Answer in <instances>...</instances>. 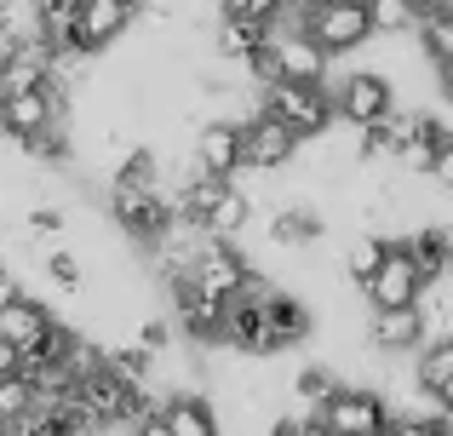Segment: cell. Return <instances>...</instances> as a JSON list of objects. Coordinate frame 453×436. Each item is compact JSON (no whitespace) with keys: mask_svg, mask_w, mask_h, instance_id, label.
Returning a JSON list of instances; mask_svg holds the SVG:
<instances>
[{"mask_svg":"<svg viewBox=\"0 0 453 436\" xmlns=\"http://www.w3.org/2000/svg\"><path fill=\"white\" fill-rule=\"evenodd\" d=\"M242 299L253 304V316H258V350H265V356H288V350H299L304 339L316 333V310H310L299 293L276 287V281L253 276L242 287Z\"/></svg>","mask_w":453,"mask_h":436,"instance_id":"6da1fadb","label":"cell"},{"mask_svg":"<svg viewBox=\"0 0 453 436\" xmlns=\"http://www.w3.org/2000/svg\"><path fill=\"white\" fill-rule=\"evenodd\" d=\"M104 224H110L115 235H127V247H150L161 241L166 230H173V202H166V190H133V184H110L104 190Z\"/></svg>","mask_w":453,"mask_h":436,"instance_id":"7a4b0ae2","label":"cell"},{"mask_svg":"<svg viewBox=\"0 0 453 436\" xmlns=\"http://www.w3.org/2000/svg\"><path fill=\"white\" fill-rule=\"evenodd\" d=\"M258 110H265L270 121H281L293 138H304V144H316V138H327L333 126H339L327 87H293V80H276V87H258Z\"/></svg>","mask_w":453,"mask_h":436,"instance_id":"3957f363","label":"cell"},{"mask_svg":"<svg viewBox=\"0 0 453 436\" xmlns=\"http://www.w3.org/2000/svg\"><path fill=\"white\" fill-rule=\"evenodd\" d=\"M327 98L344 126H373L396 115V80L385 69H344V75L327 80Z\"/></svg>","mask_w":453,"mask_h":436,"instance_id":"277c9868","label":"cell"},{"mask_svg":"<svg viewBox=\"0 0 453 436\" xmlns=\"http://www.w3.org/2000/svg\"><path fill=\"white\" fill-rule=\"evenodd\" d=\"M270 57H276V80H293V87H327L333 80V57L310 41L304 11H293V6L270 29Z\"/></svg>","mask_w":453,"mask_h":436,"instance_id":"5b68a950","label":"cell"},{"mask_svg":"<svg viewBox=\"0 0 453 436\" xmlns=\"http://www.w3.org/2000/svg\"><path fill=\"white\" fill-rule=\"evenodd\" d=\"M321 425L333 436H396V408L373 385H339L333 402L321 408Z\"/></svg>","mask_w":453,"mask_h":436,"instance_id":"8992f818","label":"cell"},{"mask_svg":"<svg viewBox=\"0 0 453 436\" xmlns=\"http://www.w3.org/2000/svg\"><path fill=\"white\" fill-rule=\"evenodd\" d=\"M166 310H173V333L189 339V350H219L224 310H230L224 299H212L207 287H196L189 276H178V281H166Z\"/></svg>","mask_w":453,"mask_h":436,"instance_id":"52a82bcc","label":"cell"},{"mask_svg":"<svg viewBox=\"0 0 453 436\" xmlns=\"http://www.w3.org/2000/svg\"><path fill=\"white\" fill-rule=\"evenodd\" d=\"M304 29H310V41H316L327 57H350V52H362V46L379 41L373 18H367V0H333V6L310 11Z\"/></svg>","mask_w":453,"mask_h":436,"instance_id":"ba28073f","label":"cell"},{"mask_svg":"<svg viewBox=\"0 0 453 436\" xmlns=\"http://www.w3.org/2000/svg\"><path fill=\"white\" fill-rule=\"evenodd\" d=\"M258 270H253V258L242 253V241H224V235H212L207 230V241H201V253H196V270H189V281L196 287H207L212 299H242V287L253 281Z\"/></svg>","mask_w":453,"mask_h":436,"instance_id":"9c48e42d","label":"cell"},{"mask_svg":"<svg viewBox=\"0 0 453 436\" xmlns=\"http://www.w3.org/2000/svg\"><path fill=\"white\" fill-rule=\"evenodd\" d=\"M138 18H144V11H138L133 0H81L75 52H87V57H104L115 41H127V34L138 29Z\"/></svg>","mask_w":453,"mask_h":436,"instance_id":"30bf717a","label":"cell"},{"mask_svg":"<svg viewBox=\"0 0 453 436\" xmlns=\"http://www.w3.org/2000/svg\"><path fill=\"white\" fill-rule=\"evenodd\" d=\"M58 121H69V115L52 103L46 80H41V87L0 92V138H6V144H18V138H35V133H46V126H58ZM69 126H75V121H69Z\"/></svg>","mask_w":453,"mask_h":436,"instance_id":"8fae6325","label":"cell"},{"mask_svg":"<svg viewBox=\"0 0 453 436\" xmlns=\"http://www.w3.org/2000/svg\"><path fill=\"white\" fill-rule=\"evenodd\" d=\"M189 167L212 172V179H235L242 172V126L224 121V115H207L189 133Z\"/></svg>","mask_w":453,"mask_h":436,"instance_id":"7c38bea8","label":"cell"},{"mask_svg":"<svg viewBox=\"0 0 453 436\" xmlns=\"http://www.w3.org/2000/svg\"><path fill=\"white\" fill-rule=\"evenodd\" d=\"M419 293H425L419 264H413L408 253H396V247H390L385 264L367 276L362 299H367V310H413V304H419Z\"/></svg>","mask_w":453,"mask_h":436,"instance_id":"4fadbf2b","label":"cell"},{"mask_svg":"<svg viewBox=\"0 0 453 436\" xmlns=\"http://www.w3.org/2000/svg\"><path fill=\"white\" fill-rule=\"evenodd\" d=\"M304 149V138H293L281 121H270V115H258V121L242 126V172H281L293 167Z\"/></svg>","mask_w":453,"mask_h":436,"instance_id":"5bb4252c","label":"cell"},{"mask_svg":"<svg viewBox=\"0 0 453 436\" xmlns=\"http://www.w3.org/2000/svg\"><path fill=\"white\" fill-rule=\"evenodd\" d=\"M425 339H431V327H425L419 304H413V310H373L367 316V350H373V356L402 362V356H413Z\"/></svg>","mask_w":453,"mask_h":436,"instance_id":"9a60e30c","label":"cell"},{"mask_svg":"<svg viewBox=\"0 0 453 436\" xmlns=\"http://www.w3.org/2000/svg\"><path fill=\"white\" fill-rule=\"evenodd\" d=\"M396 253H408L413 264H419V276L425 281H442L448 276V253H453V230L442 218H431V224H413V230H390L385 235Z\"/></svg>","mask_w":453,"mask_h":436,"instance_id":"2e32d148","label":"cell"},{"mask_svg":"<svg viewBox=\"0 0 453 436\" xmlns=\"http://www.w3.org/2000/svg\"><path fill=\"white\" fill-rule=\"evenodd\" d=\"M161 425L173 436H224L219 402L207 391H161Z\"/></svg>","mask_w":453,"mask_h":436,"instance_id":"e0dca14e","label":"cell"},{"mask_svg":"<svg viewBox=\"0 0 453 436\" xmlns=\"http://www.w3.org/2000/svg\"><path fill=\"white\" fill-rule=\"evenodd\" d=\"M265 235L276 247H316V241H327V213L310 202H281V207H270Z\"/></svg>","mask_w":453,"mask_h":436,"instance_id":"ac0fdd59","label":"cell"},{"mask_svg":"<svg viewBox=\"0 0 453 436\" xmlns=\"http://www.w3.org/2000/svg\"><path fill=\"white\" fill-rule=\"evenodd\" d=\"M52 322H58L52 304H41V299H29V293H18V299L0 310V339H12L18 350H35L46 333H52Z\"/></svg>","mask_w":453,"mask_h":436,"instance_id":"d6986e66","label":"cell"},{"mask_svg":"<svg viewBox=\"0 0 453 436\" xmlns=\"http://www.w3.org/2000/svg\"><path fill=\"white\" fill-rule=\"evenodd\" d=\"M408 373H413V385H419L425 396H436L442 385L453 379V333H431L419 350L408 356Z\"/></svg>","mask_w":453,"mask_h":436,"instance_id":"ffe728a7","label":"cell"},{"mask_svg":"<svg viewBox=\"0 0 453 436\" xmlns=\"http://www.w3.org/2000/svg\"><path fill=\"white\" fill-rule=\"evenodd\" d=\"M265 41H270V29H258V23H235V18H219L212 34H207V46L219 52V64H235V69H242Z\"/></svg>","mask_w":453,"mask_h":436,"instance_id":"44dd1931","label":"cell"},{"mask_svg":"<svg viewBox=\"0 0 453 436\" xmlns=\"http://www.w3.org/2000/svg\"><path fill=\"white\" fill-rule=\"evenodd\" d=\"M339 373H333V362H304V368L288 373V396L299 408H310V414H321V408L333 402V391H339Z\"/></svg>","mask_w":453,"mask_h":436,"instance_id":"7402d4cb","label":"cell"},{"mask_svg":"<svg viewBox=\"0 0 453 436\" xmlns=\"http://www.w3.org/2000/svg\"><path fill=\"white\" fill-rule=\"evenodd\" d=\"M385 253H390V241L385 235H373V230H356L350 241H344V253H339V270H344V281H350L356 293L367 287V276H373L379 264H385Z\"/></svg>","mask_w":453,"mask_h":436,"instance_id":"603a6c76","label":"cell"},{"mask_svg":"<svg viewBox=\"0 0 453 436\" xmlns=\"http://www.w3.org/2000/svg\"><path fill=\"white\" fill-rule=\"evenodd\" d=\"M110 184H133V190H161V149L138 138L127 156L110 161Z\"/></svg>","mask_w":453,"mask_h":436,"instance_id":"cb8c5ba5","label":"cell"},{"mask_svg":"<svg viewBox=\"0 0 453 436\" xmlns=\"http://www.w3.org/2000/svg\"><path fill=\"white\" fill-rule=\"evenodd\" d=\"M46 281H52L58 293H69V299H81V293H92V276H87V258L69 253V247H52V253L41 258Z\"/></svg>","mask_w":453,"mask_h":436,"instance_id":"d4e9b609","label":"cell"},{"mask_svg":"<svg viewBox=\"0 0 453 436\" xmlns=\"http://www.w3.org/2000/svg\"><path fill=\"white\" fill-rule=\"evenodd\" d=\"M253 218H258L253 195H247L242 184H235V190L219 202V213H212V224H207V230H212V235H224V241H242V235H247V224H253Z\"/></svg>","mask_w":453,"mask_h":436,"instance_id":"484cf974","label":"cell"},{"mask_svg":"<svg viewBox=\"0 0 453 436\" xmlns=\"http://www.w3.org/2000/svg\"><path fill=\"white\" fill-rule=\"evenodd\" d=\"M110 368L121 373V379H133V385H155L161 356H150V350L133 345V339H110Z\"/></svg>","mask_w":453,"mask_h":436,"instance_id":"4316f807","label":"cell"},{"mask_svg":"<svg viewBox=\"0 0 453 436\" xmlns=\"http://www.w3.org/2000/svg\"><path fill=\"white\" fill-rule=\"evenodd\" d=\"M367 18H373V34L379 41H402V34H413V23H419V11H413V0H367Z\"/></svg>","mask_w":453,"mask_h":436,"instance_id":"83f0119b","label":"cell"},{"mask_svg":"<svg viewBox=\"0 0 453 436\" xmlns=\"http://www.w3.org/2000/svg\"><path fill=\"white\" fill-rule=\"evenodd\" d=\"M219 6V18H235V23H258V29H276L281 18H288L293 0H212Z\"/></svg>","mask_w":453,"mask_h":436,"instance_id":"f1b7e54d","label":"cell"},{"mask_svg":"<svg viewBox=\"0 0 453 436\" xmlns=\"http://www.w3.org/2000/svg\"><path fill=\"white\" fill-rule=\"evenodd\" d=\"M35 414V385L23 373H6L0 379V425H23Z\"/></svg>","mask_w":453,"mask_h":436,"instance_id":"f546056e","label":"cell"},{"mask_svg":"<svg viewBox=\"0 0 453 436\" xmlns=\"http://www.w3.org/2000/svg\"><path fill=\"white\" fill-rule=\"evenodd\" d=\"M173 316H161V310H144V316H138V322H133V345H144L150 350V356H166V350H173Z\"/></svg>","mask_w":453,"mask_h":436,"instance_id":"4dcf8cb0","label":"cell"},{"mask_svg":"<svg viewBox=\"0 0 453 436\" xmlns=\"http://www.w3.org/2000/svg\"><path fill=\"white\" fill-rule=\"evenodd\" d=\"M396 436H453V419H442V414H396Z\"/></svg>","mask_w":453,"mask_h":436,"instance_id":"1f68e13d","label":"cell"},{"mask_svg":"<svg viewBox=\"0 0 453 436\" xmlns=\"http://www.w3.org/2000/svg\"><path fill=\"white\" fill-rule=\"evenodd\" d=\"M431 184L442 195H453V133L442 138V149H436V161H431Z\"/></svg>","mask_w":453,"mask_h":436,"instance_id":"d6a6232c","label":"cell"},{"mask_svg":"<svg viewBox=\"0 0 453 436\" xmlns=\"http://www.w3.org/2000/svg\"><path fill=\"white\" fill-rule=\"evenodd\" d=\"M121 436H173V431L161 425V414H155V419H138V425H127Z\"/></svg>","mask_w":453,"mask_h":436,"instance_id":"836d02e7","label":"cell"},{"mask_svg":"<svg viewBox=\"0 0 453 436\" xmlns=\"http://www.w3.org/2000/svg\"><path fill=\"white\" fill-rule=\"evenodd\" d=\"M6 373H18V345L0 339V379H6Z\"/></svg>","mask_w":453,"mask_h":436,"instance_id":"e575fe53","label":"cell"},{"mask_svg":"<svg viewBox=\"0 0 453 436\" xmlns=\"http://www.w3.org/2000/svg\"><path fill=\"white\" fill-rule=\"evenodd\" d=\"M431 408H436V414H442V419H453V379L442 385V391H436L431 396Z\"/></svg>","mask_w":453,"mask_h":436,"instance_id":"d590c367","label":"cell"},{"mask_svg":"<svg viewBox=\"0 0 453 436\" xmlns=\"http://www.w3.org/2000/svg\"><path fill=\"white\" fill-rule=\"evenodd\" d=\"M18 293H23V287H18V276H12V270H6V276H0V310H6V304L18 299Z\"/></svg>","mask_w":453,"mask_h":436,"instance_id":"8d00e7d4","label":"cell"},{"mask_svg":"<svg viewBox=\"0 0 453 436\" xmlns=\"http://www.w3.org/2000/svg\"><path fill=\"white\" fill-rule=\"evenodd\" d=\"M299 436H333V431L321 425V414H304V425H299Z\"/></svg>","mask_w":453,"mask_h":436,"instance_id":"74e56055","label":"cell"},{"mask_svg":"<svg viewBox=\"0 0 453 436\" xmlns=\"http://www.w3.org/2000/svg\"><path fill=\"white\" fill-rule=\"evenodd\" d=\"M442 6H453V0H413V11H419V18H425V11H442Z\"/></svg>","mask_w":453,"mask_h":436,"instance_id":"f35d334b","label":"cell"},{"mask_svg":"<svg viewBox=\"0 0 453 436\" xmlns=\"http://www.w3.org/2000/svg\"><path fill=\"white\" fill-rule=\"evenodd\" d=\"M321 6H333V0H293V11H304V18H310V11H321Z\"/></svg>","mask_w":453,"mask_h":436,"instance_id":"ab89813d","label":"cell"},{"mask_svg":"<svg viewBox=\"0 0 453 436\" xmlns=\"http://www.w3.org/2000/svg\"><path fill=\"white\" fill-rule=\"evenodd\" d=\"M0 436H29V431H23V425H0Z\"/></svg>","mask_w":453,"mask_h":436,"instance_id":"60d3db41","label":"cell"},{"mask_svg":"<svg viewBox=\"0 0 453 436\" xmlns=\"http://www.w3.org/2000/svg\"><path fill=\"white\" fill-rule=\"evenodd\" d=\"M133 6H138V11H150V6H155V0H133Z\"/></svg>","mask_w":453,"mask_h":436,"instance_id":"b9f144b4","label":"cell"}]
</instances>
